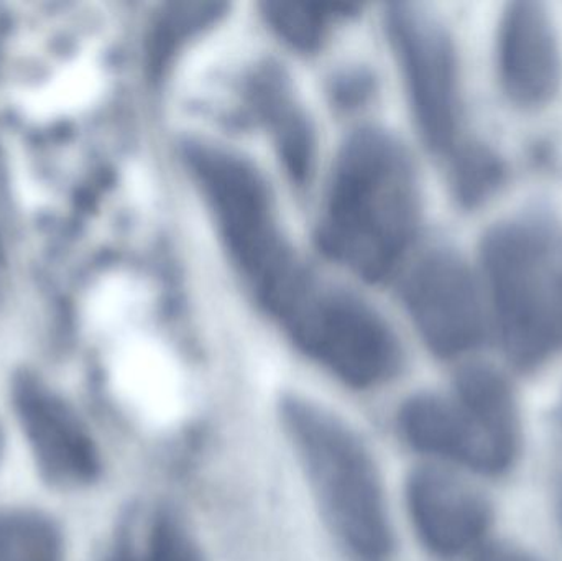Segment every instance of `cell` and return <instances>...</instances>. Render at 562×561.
Segmentation results:
<instances>
[{
	"label": "cell",
	"instance_id": "obj_1",
	"mask_svg": "<svg viewBox=\"0 0 562 561\" xmlns=\"http://www.w3.org/2000/svg\"><path fill=\"white\" fill-rule=\"evenodd\" d=\"M422 223V191L408 152L376 128L356 132L334 164L321 243L337 262L379 282L403 262Z\"/></svg>",
	"mask_w": 562,
	"mask_h": 561
},
{
	"label": "cell",
	"instance_id": "obj_2",
	"mask_svg": "<svg viewBox=\"0 0 562 561\" xmlns=\"http://www.w3.org/2000/svg\"><path fill=\"white\" fill-rule=\"evenodd\" d=\"M477 272L492 335L518 371L535 372L562 352V221L530 204L492 223Z\"/></svg>",
	"mask_w": 562,
	"mask_h": 561
},
{
	"label": "cell",
	"instance_id": "obj_3",
	"mask_svg": "<svg viewBox=\"0 0 562 561\" xmlns=\"http://www.w3.org/2000/svg\"><path fill=\"white\" fill-rule=\"evenodd\" d=\"M281 420L340 542L363 561L389 557L393 529L385 490L375 458L359 434L306 399H284Z\"/></svg>",
	"mask_w": 562,
	"mask_h": 561
},
{
	"label": "cell",
	"instance_id": "obj_4",
	"mask_svg": "<svg viewBox=\"0 0 562 561\" xmlns=\"http://www.w3.org/2000/svg\"><path fill=\"white\" fill-rule=\"evenodd\" d=\"M184 160L234 266L257 299L284 318L310 283L281 233L262 175L244 158L211 145H188Z\"/></svg>",
	"mask_w": 562,
	"mask_h": 561
},
{
	"label": "cell",
	"instance_id": "obj_5",
	"mask_svg": "<svg viewBox=\"0 0 562 561\" xmlns=\"http://www.w3.org/2000/svg\"><path fill=\"white\" fill-rule=\"evenodd\" d=\"M400 430L415 450L481 476L507 474L521 453V418L510 381L494 366H465L451 395H413Z\"/></svg>",
	"mask_w": 562,
	"mask_h": 561
},
{
	"label": "cell",
	"instance_id": "obj_6",
	"mask_svg": "<svg viewBox=\"0 0 562 561\" xmlns=\"http://www.w3.org/2000/svg\"><path fill=\"white\" fill-rule=\"evenodd\" d=\"M283 319L311 359L352 388H376L402 368L395 333L375 310L349 293H314L310 287Z\"/></svg>",
	"mask_w": 562,
	"mask_h": 561
},
{
	"label": "cell",
	"instance_id": "obj_7",
	"mask_svg": "<svg viewBox=\"0 0 562 561\" xmlns=\"http://www.w3.org/2000/svg\"><path fill=\"white\" fill-rule=\"evenodd\" d=\"M416 128L429 150L449 157L461 145L464 101L454 40L423 7L395 3L386 13Z\"/></svg>",
	"mask_w": 562,
	"mask_h": 561
},
{
	"label": "cell",
	"instance_id": "obj_8",
	"mask_svg": "<svg viewBox=\"0 0 562 561\" xmlns=\"http://www.w3.org/2000/svg\"><path fill=\"white\" fill-rule=\"evenodd\" d=\"M403 300L423 343L438 358H465L492 335L477 267L448 247L429 250L412 267Z\"/></svg>",
	"mask_w": 562,
	"mask_h": 561
},
{
	"label": "cell",
	"instance_id": "obj_9",
	"mask_svg": "<svg viewBox=\"0 0 562 561\" xmlns=\"http://www.w3.org/2000/svg\"><path fill=\"white\" fill-rule=\"evenodd\" d=\"M495 76L507 104L525 114L550 108L562 89L560 29L548 3L508 2L495 29Z\"/></svg>",
	"mask_w": 562,
	"mask_h": 561
},
{
	"label": "cell",
	"instance_id": "obj_10",
	"mask_svg": "<svg viewBox=\"0 0 562 561\" xmlns=\"http://www.w3.org/2000/svg\"><path fill=\"white\" fill-rule=\"evenodd\" d=\"M12 404L43 480L79 487L98 480L101 458L75 408L29 371L12 382Z\"/></svg>",
	"mask_w": 562,
	"mask_h": 561
},
{
	"label": "cell",
	"instance_id": "obj_11",
	"mask_svg": "<svg viewBox=\"0 0 562 561\" xmlns=\"http://www.w3.org/2000/svg\"><path fill=\"white\" fill-rule=\"evenodd\" d=\"M406 501L419 540L439 559L479 552L494 524V507L485 494L442 467L413 471Z\"/></svg>",
	"mask_w": 562,
	"mask_h": 561
},
{
	"label": "cell",
	"instance_id": "obj_12",
	"mask_svg": "<svg viewBox=\"0 0 562 561\" xmlns=\"http://www.w3.org/2000/svg\"><path fill=\"white\" fill-rule=\"evenodd\" d=\"M451 188L459 206L481 210L501 197L510 180V167L504 155L484 142H461L449 155Z\"/></svg>",
	"mask_w": 562,
	"mask_h": 561
},
{
	"label": "cell",
	"instance_id": "obj_13",
	"mask_svg": "<svg viewBox=\"0 0 562 561\" xmlns=\"http://www.w3.org/2000/svg\"><path fill=\"white\" fill-rule=\"evenodd\" d=\"M223 3L173 2L158 13L148 36V68L151 75L165 72L188 40L213 25L223 15Z\"/></svg>",
	"mask_w": 562,
	"mask_h": 561
},
{
	"label": "cell",
	"instance_id": "obj_14",
	"mask_svg": "<svg viewBox=\"0 0 562 561\" xmlns=\"http://www.w3.org/2000/svg\"><path fill=\"white\" fill-rule=\"evenodd\" d=\"M0 561H63L58 526L36 510H3L0 513Z\"/></svg>",
	"mask_w": 562,
	"mask_h": 561
},
{
	"label": "cell",
	"instance_id": "obj_15",
	"mask_svg": "<svg viewBox=\"0 0 562 561\" xmlns=\"http://www.w3.org/2000/svg\"><path fill=\"white\" fill-rule=\"evenodd\" d=\"M262 86V109L270 119L276 132L280 157L294 180L303 181L310 171L313 158V141L306 121L300 112L294 111L290 99L283 94L280 78L269 76Z\"/></svg>",
	"mask_w": 562,
	"mask_h": 561
},
{
	"label": "cell",
	"instance_id": "obj_16",
	"mask_svg": "<svg viewBox=\"0 0 562 561\" xmlns=\"http://www.w3.org/2000/svg\"><path fill=\"white\" fill-rule=\"evenodd\" d=\"M346 7L339 3L269 2L263 5V13L284 42L310 52L319 46L330 20Z\"/></svg>",
	"mask_w": 562,
	"mask_h": 561
},
{
	"label": "cell",
	"instance_id": "obj_17",
	"mask_svg": "<svg viewBox=\"0 0 562 561\" xmlns=\"http://www.w3.org/2000/svg\"><path fill=\"white\" fill-rule=\"evenodd\" d=\"M140 561H206L196 540L173 514H160L148 534Z\"/></svg>",
	"mask_w": 562,
	"mask_h": 561
},
{
	"label": "cell",
	"instance_id": "obj_18",
	"mask_svg": "<svg viewBox=\"0 0 562 561\" xmlns=\"http://www.w3.org/2000/svg\"><path fill=\"white\" fill-rule=\"evenodd\" d=\"M475 561H540L535 559L527 550L510 543H492L482 547L477 552Z\"/></svg>",
	"mask_w": 562,
	"mask_h": 561
}]
</instances>
